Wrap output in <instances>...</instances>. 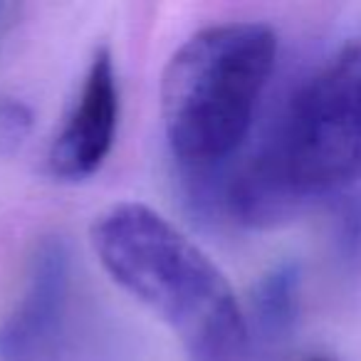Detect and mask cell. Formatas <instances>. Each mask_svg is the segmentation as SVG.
Returning <instances> with one entry per match:
<instances>
[{
	"mask_svg": "<svg viewBox=\"0 0 361 361\" xmlns=\"http://www.w3.org/2000/svg\"><path fill=\"white\" fill-rule=\"evenodd\" d=\"M92 247L119 287L183 341L191 361H245L247 322L218 265L161 213L114 203L92 223Z\"/></svg>",
	"mask_w": 361,
	"mask_h": 361,
	"instance_id": "cell-2",
	"label": "cell"
},
{
	"mask_svg": "<svg viewBox=\"0 0 361 361\" xmlns=\"http://www.w3.org/2000/svg\"><path fill=\"white\" fill-rule=\"evenodd\" d=\"M119 126V82L111 52H94L80 94L50 146V171L60 180L94 176L111 154Z\"/></svg>",
	"mask_w": 361,
	"mask_h": 361,
	"instance_id": "cell-5",
	"label": "cell"
},
{
	"mask_svg": "<svg viewBox=\"0 0 361 361\" xmlns=\"http://www.w3.org/2000/svg\"><path fill=\"white\" fill-rule=\"evenodd\" d=\"M277 35L265 23H221L188 37L161 80V116L180 169L203 178L245 141L275 70Z\"/></svg>",
	"mask_w": 361,
	"mask_h": 361,
	"instance_id": "cell-3",
	"label": "cell"
},
{
	"mask_svg": "<svg viewBox=\"0 0 361 361\" xmlns=\"http://www.w3.org/2000/svg\"><path fill=\"white\" fill-rule=\"evenodd\" d=\"M72 262L60 238H45L30 255L25 285L0 322V361H42L52 354L70 305Z\"/></svg>",
	"mask_w": 361,
	"mask_h": 361,
	"instance_id": "cell-4",
	"label": "cell"
},
{
	"mask_svg": "<svg viewBox=\"0 0 361 361\" xmlns=\"http://www.w3.org/2000/svg\"><path fill=\"white\" fill-rule=\"evenodd\" d=\"M27 126H30V111L25 109V106L20 104V102H8V104H3V109H0V129H3V134L8 136V139H20L23 134L27 131Z\"/></svg>",
	"mask_w": 361,
	"mask_h": 361,
	"instance_id": "cell-7",
	"label": "cell"
},
{
	"mask_svg": "<svg viewBox=\"0 0 361 361\" xmlns=\"http://www.w3.org/2000/svg\"><path fill=\"white\" fill-rule=\"evenodd\" d=\"M297 270L282 265L265 275L252 295L257 324L267 334H282L292 326L297 314Z\"/></svg>",
	"mask_w": 361,
	"mask_h": 361,
	"instance_id": "cell-6",
	"label": "cell"
},
{
	"mask_svg": "<svg viewBox=\"0 0 361 361\" xmlns=\"http://www.w3.org/2000/svg\"><path fill=\"white\" fill-rule=\"evenodd\" d=\"M359 178L361 40L297 87L260 151L228 183L226 206L245 226H272Z\"/></svg>",
	"mask_w": 361,
	"mask_h": 361,
	"instance_id": "cell-1",
	"label": "cell"
}]
</instances>
